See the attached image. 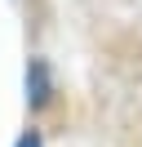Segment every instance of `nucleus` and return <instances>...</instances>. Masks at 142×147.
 I'll return each instance as SVG.
<instances>
[{"mask_svg": "<svg viewBox=\"0 0 142 147\" xmlns=\"http://www.w3.org/2000/svg\"><path fill=\"white\" fill-rule=\"evenodd\" d=\"M18 147H40V134H22V138H18Z\"/></svg>", "mask_w": 142, "mask_h": 147, "instance_id": "obj_1", "label": "nucleus"}]
</instances>
